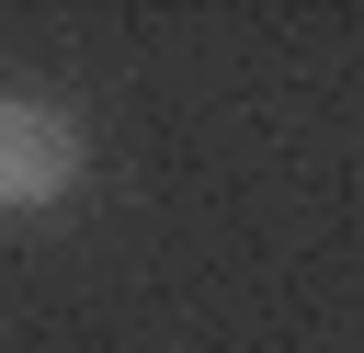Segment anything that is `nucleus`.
<instances>
[{
  "mask_svg": "<svg viewBox=\"0 0 364 353\" xmlns=\"http://www.w3.org/2000/svg\"><path fill=\"white\" fill-rule=\"evenodd\" d=\"M68 182H80V125L57 102H0V216L57 205Z\"/></svg>",
  "mask_w": 364,
  "mask_h": 353,
  "instance_id": "1",
  "label": "nucleus"
}]
</instances>
